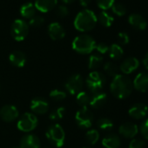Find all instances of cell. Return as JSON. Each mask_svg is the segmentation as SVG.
I'll use <instances>...</instances> for the list:
<instances>
[{
    "mask_svg": "<svg viewBox=\"0 0 148 148\" xmlns=\"http://www.w3.org/2000/svg\"><path fill=\"white\" fill-rule=\"evenodd\" d=\"M114 3V0H97V5L99 8H100L103 11H106L112 8Z\"/></svg>",
    "mask_w": 148,
    "mask_h": 148,
    "instance_id": "34",
    "label": "cell"
},
{
    "mask_svg": "<svg viewBox=\"0 0 148 148\" xmlns=\"http://www.w3.org/2000/svg\"><path fill=\"white\" fill-rule=\"evenodd\" d=\"M66 92L59 89H54L50 92V98L54 101H62L66 99Z\"/></svg>",
    "mask_w": 148,
    "mask_h": 148,
    "instance_id": "32",
    "label": "cell"
},
{
    "mask_svg": "<svg viewBox=\"0 0 148 148\" xmlns=\"http://www.w3.org/2000/svg\"><path fill=\"white\" fill-rule=\"evenodd\" d=\"M83 148H88V147H83Z\"/></svg>",
    "mask_w": 148,
    "mask_h": 148,
    "instance_id": "45",
    "label": "cell"
},
{
    "mask_svg": "<svg viewBox=\"0 0 148 148\" xmlns=\"http://www.w3.org/2000/svg\"><path fill=\"white\" fill-rule=\"evenodd\" d=\"M31 110L36 114H45L49 110V103L44 98H35L31 102Z\"/></svg>",
    "mask_w": 148,
    "mask_h": 148,
    "instance_id": "11",
    "label": "cell"
},
{
    "mask_svg": "<svg viewBox=\"0 0 148 148\" xmlns=\"http://www.w3.org/2000/svg\"><path fill=\"white\" fill-rule=\"evenodd\" d=\"M120 144L121 141L119 137L113 133L106 135L102 140V145L105 148H119Z\"/></svg>",
    "mask_w": 148,
    "mask_h": 148,
    "instance_id": "22",
    "label": "cell"
},
{
    "mask_svg": "<svg viewBox=\"0 0 148 148\" xmlns=\"http://www.w3.org/2000/svg\"><path fill=\"white\" fill-rule=\"evenodd\" d=\"M65 90L71 95H77L84 87V79L79 74L71 76L64 84Z\"/></svg>",
    "mask_w": 148,
    "mask_h": 148,
    "instance_id": "9",
    "label": "cell"
},
{
    "mask_svg": "<svg viewBox=\"0 0 148 148\" xmlns=\"http://www.w3.org/2000/svg\"><path fill=\"white\" fill-rule=\"evenodd\" d=\"M56 14L60 17V18H65L68 14H69V10L68 8L64 5H58L56 9Z\"/></svg>",
    "mask_w": 148,
    "mask_h": 148,
    "instance_id": "37",
    "label": "cell"
},
{
    "mask_svg": "<svg viewBox=\"0 0 148 148\" xmlns=\"http://www.w3.org/2000/svg\"><path fill=\"white\" fill-rule=\"evenodd\" d=\"M138 65H139V61L136 58L129 57L121 63L119 69L124 74L127 75V74H130L133 72L136 69H138Z\"/></svg>",
    "mask_w": 148,
    "mask_h": 148,
    "instance_id": "17",
    "label": "cell"
},
{
    "mask_svg": "<svg viewBox=\"0 0 148 148\" xmlns=\"http://www.w3.org/2000/svg\"><path fill=\"white\" fill-rule=\"evenodd\" d=\"M145 141L142 139L132 138L129 144V148H144Z\"/></svg>",
    "mask_w": 148,
    "mask_h": 148,
    "instance_id": "38",
    "label": "cell"
},
{
    "mask_svg": "<svg viewBox=\"0 0 148 148\" xmlns=\"http://www.w3.org/2000/svg\"><path fill=\"white\" fill-rule=\"evenodd\" d=\"M98 20L99 22L105 27H110L112 23H113V17L109 14L108 12H106V11H103L99 13V17H98Z\"/></svg>",
    "mask_w": 148,
    "mask_h": 148,
    "instance_id": "26",
    "label": "cell"
},
{
    "mask_svg": "<svg viewBox=\"0 0 148 148\" xmlns=\"http://www.w3.org/2000/svg\"><path fill=\"white\" fill-rule=\"evenodd\" d=\"M112 12L116 14L117 16H124L126 13V8L124 5L119 4V3H114L113 5L112 6Z\"/></svg>",
    "mask_w": 148,
    "mask_h": 148,
    "instance_id": "33",
    "label": "cell"
},
{
    "mask_svg": "<svg viewBox=\"0 0 148 148\" xmlns=\"http://www.w3.org/2000/svg\"><path fill=\"white\" fill-rule=\"evenodd\" d=\"M12 148H19L18 146H13V147H12Z\"/></svg>",
    "mask_w": 148,
    "mask_h": 148,
    "instance_id": "44",
    "label": "cell"
},
{
    "mask_svg": "<svg viewBox=\"0 0 148 148\" xmlns=\"http://www.w3.org/2000/svg\"><path fill=\"white\" fill-rule=\"evenodd\" d=\"M64 114H65V108L63 106H60V107H58L57 109L51 111L49 115V118L52 121H58V120L62 119L64 118Z\"/></svg>",
    "mask_w": 148,
    "mask_h": 148,
    "instance_id": "29",
    "label": "cell"
},
{
    "mask_svg": "<svg viewBox=\"0 0 148 148\" xmlns=\"http://www.w3.org/2000/svg\"><path fill=\"white\" fill-rule=\"evenodd\" d=\"M118 40H119V43L120 45H127L129 43L130 38H129L127 33H125V32H119L118 34Z\"/></svg>",
    "mask_w": 148,
    "mask_h": 148,
    "instance_id": "39",
    "label": "cell"
},
{
    "mask_svg": "<svg viewBox=\"0 0 148 148\" xmlns=\"http://www.w3.org/2000/svg\"><path fill=\"white\" fill-rule=\"evenodd\" d=\"M98 18L96 14L89 9H84L78 13L73 25L76 30L86 32L92 31L97 25Z\"/></svg>",
    "mask_w": 148,
    "mask_h": 148,
    "instance_id": "2",
    "label": "cell"
},
{
    "mask_svg": "<svg viewBox=\"0 0 148 148\" xmlns=\"http://www.w3.org/2000/svg\"><path fill=\"white\" fill-rule=\"evenodd\" d=\"M38 118L34 113L25 112L18 121V128L24 132H31L38 126Z\"/></svg>",
    "mask_w": 148,
    "mask_h": 148,
    "instance_id": "7",
    "label": "cell"
},
{
    "mask_svg": "<svg viewBox=\"0 0 148 148\" xmlns=\"http://www.w3.org/2000/svg\"><path fill=\"white\" fill-rule=\"evenodd\" d=\"M9 61L13 66L21 68L24 67L25 64H26L27 58L26 55L23 51L16 50L11 52V54L9 55Z\"/></svg>",
    "mask_w": 148,
    "mask_h": 148,
    "instance_id": "19",
    "label": "cell"
},
{
    "mask_svg": "<svg viewBox=\"0 0 148 148\" xmlns=\"http://www.w3.org/2000/svg\"><path fill=\"white\" fill-rule=\"evenodd\" d=\"M48 34L52 40H60L64 38L65 32L59 23L52 22L48 26Z\"/></svg>",
    "mask_w": 148,
    "mask_h": 148,
    "instance_id": "16",
    "label": "cell"
},
{
    "mask_svg": "<svg viewBox=\"0 0 148 148\" xmlns=\"http://www.w3.org/2000/svg\"><path fill=\"white\" fill-rule=\"evenodd\" d=\"M138 132V127L137 125L132 122H126L122 124L119 128V132L120 135L126 138H134Z\"/></svg>",
    "mask_w": 148,
    "mask_h": 148,
    "instance_id": "15",
    "label": "cell"
},
{
    "mask_svg": "<svg viewBox=\"0 0 148 148\" xmlns=\"http://www.w3.org/2000/svg\"><path fill=\"white\" fill-rule=\"evenodd\" d=\"M143 64L146 70H148V52L145 54V58H143Z\"/></svg>",
    "mask_w": 148,
    "mask_h": 148,
    "instance_id": "41",
    "label": "cell"
},
{
    "mask_svg": "<svg viewBox=\"0 0 148 148\" xmlns=\"http://www.w3.org/2000/svg\"><path fill=\"white\" fill-rule=\"evenodd\" d=\"M90 99L91 95L85 91H81L76 95V101L81 107H87L90 103Z\"/></svg>",
    "mask_w": 148,
    "mask_h": 148,
    "instance_id": "27",
    "label": "cell"
},
{
    "mask_svg": "<svg viewBox=\"0 0 148 148\" xmlns=\"http://www.w3.org/2000/svg\"><path fill=\"white\" fill-rule=\"evenodd\" d=\"M45 136L49 142L55 147L60 148L64 144L65 133L59 124H53L50 125L45 132Z\"/></svg>",
    "mask_w": 148,
    "mask_h": 148,
    "instance_id": "4",
    "label": "cell"
},
{
    "mask_svg": "<svg viewBox=\"0 0 148 148\" xmlns=\"http://www.w3.org/2000/svg\"><path fill=\"white\" fill-rule=\"evenodd\" d=\"M133 88L140 92L148 91V72H140L135 77L132 82Z\"/></svg>",
    "mask_w": 148,
    "mask_h": 148,
    "instance_id": "13",
    "label": "cell"
},
{
    "mask_svg": "<svg viewBox=\"0 0 148 148\" xmlns=\"http://www.w3.org/2000/svg\"><path fill=\"white\" fill-rule=\"evenodd\" d=\"M91 1H92V0H79V3H80V5L82 6L86 7V6H88L90 5Z\"/></svg>",
    "mask_w": 148,
    "mask_h": 148,
    "instance_id": "42",
    "label": "cell"
},
{
    "mask_svg": "<svg viewBox=\"0 0 148 148\" xmlns=\"http://www.w3.org/2000/svg\"><path fill=\"white\" fill-rule=\"evenodd\" d=\"M95 49L97 50V51L99 52V54L103 55V54H106V52H108L109 46L106 43H99V44L96 45Z\"/></svg>",
    "mask_w": 148,
    "mask_h": 148,
    "instance_id": "40",
    "label": "cell"
},
{
    "mask_svg": "<svg viewBox=\"0 0 148 148\" xmlns=\"http://www.w3.org/2000/svg\"><path fill=\"white\" fill-rule=\"evenodd\" d=\"M41 142L38 136L35 134H25L22 137L19 144V148H40Z\"/></svg>",
    "mask_w": 148,
    "mask_h": 148,
    "instance_id": "12",
    "label": "cell"
},
{
    "mask_svg": "<svg viewBox=\"0 0 148 148\" xmlns=\"http://www.w3.org/2000/svg\"><path fill=\"white\" fill-rule=\"evenodd\" d=\"M104 70L108 74L109 76L114 78L115 76L118 75V71H119V68L118 66L112 63V62H106L104 65Z\"/></svg>",
    "mask_w": 148,
    "mask_h": 148,
    "instance_id": "31",
    "label": "cell"
},
{
    "mask_svg": "<svg viewBox=\"0 0 148 148\" xmlns=\"http://www.w3.org/2000/svg\"><path fill=\"white\" fill-rule=\"evenodd\" d=\"M58 5V0H35L34 6L41 12H48L53 10Z\"/></svg>",
    "mask_w": 148,
    "mask_h": 148,
    "instance_id": "20",
    "label": "cell"
},
{
    "mask_svg": "<svg viewBox=\"0 0 148 148\" xmlns=\"http://www.w3.org/2000/svg\"><path fill=\"white\" fill-rule=\"evenodd\" d=\"M133 89L132 80L125 75L118 74L115 76L110 85V90L112 94L119 99H124L131 95Z\"/></svg>",
    "mask_w": 148,
    "mask_h": 148,
    "instance_id": "1",
    "label": "cell"
},
{
    "mask_svg": "<svg viewBox=\"0 0 148 148\" xmlns=\"http://www.w3.org/2000/svg\"><path fill=\"white\" fill-rule=\"evenodd\" d=\"M139 131L144 138L148 139V119H145L139 126Z\"/></svg>",
    "mask_w": 148,
    "mask_h": 148,
    "instance_id": "36",
    "label": "cell"
},
{
    "mask_svg": "<svg viewBox=\"0 0 148 148\" xmlns=\"http://www.w3.org/2000/svg\"><path fill=\"white\" fill-rule=\"evenodd\" d=\"M45 23V19L43 17L41 16H37L35 15L32 18L30 19V22H29V25L32 27H40L43 24Z\"/></svg>",
    "mask_w": 148,
    "mask_h": 148,
    "instance_id": "35",
    "label": "cell"
},
{
    "mask_svg": "<svg viewBox=\"0 0 148 148\" xmlns=\"http://www.w3.org/2000/svg\"><path fill=\"white\" fill-rule=\"evenodd\" d=\"M19 116V112L15 106L5 105L0 109V117L5 122H13Z\"/></svg>",
    "mask_w": 148,
    "mask_h": 148,
    "instance_id": "10",
    "label": "cell"
},
{
    "mask_svg": "<svg viewBox=\"0 0 148 148\" xmlns=\"http://www.w3.org/2000/svg\"><path fill=\"white\" fill-rule=\"evenodd\" d=\"M96 45V41L92 36L82 34L73 39L71 46L74 51L79 54H89L95 50Z\"/></svg>",
    "mask_w": 148,
    "mask_h": 148,
    "instance_id": "3",
    "label": "cell"
},
{
    "mask_svg": "<svg viewBox=\"0 0 148 148\" xmlns=\"http://www.w3.org/2000/svg\"><path fill=\"white\" fill-rule=\"evenodd\" d=\"M128 22L134 29L138 31H143L147 26V23L145 19L140 14L138 13L131 14L128 18Z\"/></svg>",
    "mask_w": 148,
    "mask_h": 148,
    "instance_id": "21",
    "label": "cell"
},
{
    "mask_svg": "<svg viewBox=\"0 0 148 148\" xmlns=\"http://www.w3.org/2000/svg\"><path fill=\"white\" fill-rule=\"evenodd\" d=\"M86 138L90 145H95L99 139V133L95 129H91L86 132Z\"/></svg>",
    "mask_w": 148,
    "mask_h": 148,
    "instance_id": "30",
    "label": "cell"
},
{
    "mask_svg": "<svg viewBox=\"0 0 148 148\" xmlns=\"http://www.w3.org/2000/svg\"><path fill=\"white\" fill-rule=\"evenodd\" d=\"M20 15L24 18L31 19L36 15V8L34 6V4L28 2L24 4L20 8Z\"/></svg>",
    "mask_w": 148,
    "mask_h": 148,
    "instance_id": "23",
    "label": "cell"
},
{
    "mask_svg": "<svg viewBox=\"0 0 148 148\" xmlns=\"http://www.w3.org/2000/svg\"><path fill=\"white\" fill-rule=\"evenodd\" d=\"M106 78L104 74H102L99 71H92L86 78V84L88 88V90L92 92H98L102 91L106 85Z\"/></svg>",
    "mask_w": 148,
    "mask_h": 148,
    "instance_id": "5",
    "label": "cell"
},
{
    "mask_svg": "<svg viewBox=\"0 0 148 148\" xmlns=\"http://www.w3.org/2000/svg\"><path fill=\"white\" fill-rule=\"evenodd\" d=\"M77 125L82 129H88L92 125L93 114L88 107H81L75 114Z\"/></svg>",
    "mask_w": 148,
    "mask_h": 148,
    "instance_id": "8",
    "label": "cell"
},
{
    "mask_svg": "<svg viewBox=\"0 0 148 148\" xmlns=\"http://www.w3.org/2000/svg\"><path fill=\"white\" fill-rule=\"evenodd\" d=\"M97 126L102 131H110L113 127V122L108 118H101L97 121Z\"/></svg>",
    "mask_w": 148,
    "mask_h": 148,
    "instance_id": "28",
    "label": "cell"
},
{
    "mask_svg": "<svg viewBox=\"0 0 148 148\" xmlns=\"http://www.w3.org/2000/svg\"><path fill=\"white\" fill-rule=\"evenodd\" d=\"M103 63V57L102 55L97 53V54H92L89 57L88 60V67L90 70H95L99 68L101 64Z\"/></svg>",
    "mask_w": 148,
    "mask_h": 148,
    "instance_id": "25",
    "label": "cell"
},
{
    "mask_svg": "<svg viewBox=\"0 0 148 148\" xmlns=\"http://www.w3.org/2000/svg\"><path fill=\"white\" fill-rule=\"evenodd\" d=\"M61 1L64 3V4H71V3H73L74 1H75V0H61Z\"/></svg>",
    "mask_w": 148,
    "mask_h": 148,
    "instance_id": "43",
    "label": "cell"
},
{
    "mask_svg": "<svg viewBox=\"0 0 148 148\" xmlns=\"http://www.w3.org/2000/svg\"><path fill=\"white\" fill-rule=\"evenodd\" d=\"M107 101V95L104 92L100 91L98 92L92 93L89 106H91L94 109H100L103 107Z\"/></svg>",
    "mask_w": 148,
    "mask_h": 148,
    "instance_id": "18",
    "label": "cell"
},
{
    "mask_svg": "<svg viewBox=\"0 0 148 148\" xmlns=\"http://www.w3.org/2000/svg\"><path fill=\"white\" fill-rule=\"evenodd\" d=\"M29 33V25L23 19H16L11 26L12 37L16 41H23Z\"/></svg>",
    "mask_w": 148,
    "mask_h": 148,
    "instance_id": "6",
    "label": "cell"
},
{
    "mask_svg": "<svg viewBox=\"0 0 148 148\" xmlns=\"http://www.w3.org/2000/svg\"><path fill=\"white\" fill-rule=\"evenodd\" d=\"M148 112V107L146 105L143 103H137L133 105L128 111L130 117L135 119H144Z\"/></svg>",
    "mask_w": 148,
    "mask_h": 148,
    "instance_id": "14",
    "label": "cell"
},
{
    "mask_svg": "<svg viewBox=\"0 0 148 148\" xmlns=\"http://www.w3.org/2000/svg\"><path fill=\"white\" fill-rule=\"evenodd\" d=\"M109 56L113 60H119L124 55V51L122 47L118 44H112L111 46H109Z\"/></svg>",
    "mask_w": 148,
    "mask_h": 148,
    "instance_id": "24",
    "label": "cell"
}]
</instances>
